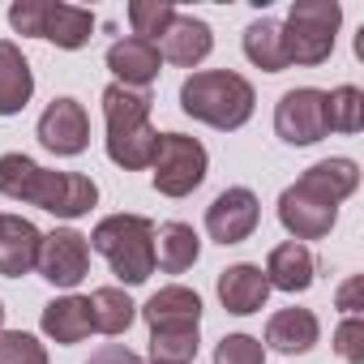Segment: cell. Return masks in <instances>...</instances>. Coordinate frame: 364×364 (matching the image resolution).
I'll list each match as a JSON object with an SVG mask.
<instances>
[{"label":"cell","mask_w":364,"mask_h":364,"mask_svg":"<svg viewBox=\"0 0 364 364\" xmlns=\"http://www.w3.org/2000/svg\"><path fill=\"white\" fill-rule=\"evenodd\" d=\"M0 198L39 206L56 219H82L99 202V185L82 171H48L26 154H0Z\"/></svg>","instance_id":"obj_1"},{"label":"cell","mask_w":364,"mask_h":364,"mask_svg":"<svg viewBox=\"0 0 364 364\" xmlns=\"http://www.w3.org/2000/svg\"><path fill=\"white\" fill-rule=\"evenodd\" d=\"M253 103H257V95H253L249 77H240L232 69H202V73L185 77V86H180L185 116H193L210 129H223V133L249 124Z\"/></svg>","instance_id":"obj_2"},{"label":"cell","mask_w":364,"mask_h":364,"mask_svg":"<svg viewBox=\"0 0 364 364\" xmlns=\"http://www.w3.org/2000/svg\"><path fill=\"white\" fill-rule=\"evenodd\" d=\"M86 240L95 253L107 257L112 274L124 287H137L154 274V223L146 215H107Z\"/></svg>","instance_id":"obj_3"},{"label":"cell","mask_w":364,"mask_h":364,"mask_svg":"<svg viewBox=\"0 0 364 364\" xmlns=\"http://www.w3.org/2000/svg\"><path fill=\"white\" fill-rule=\"evenodd\" d=\"M338 22H343L338 0H296L287 22H283L287 65H321V60H330Z\"/></svg>","instance_id":"obj_4"},{"label":"cell","mask_w":364,"mask_h":364,"mask_svg":"<svg viewBox=\"0 0 364 364\" xmlns=\"http://www.w3.org/2000/svg\"><path fill=\"white\" fill-rule=\"evenodd\" d=\"M9 26L18 35H31V39H48L65 52H77L90 43V31H95V14L90 9H77V5H52V0H18L9 9Z\"/></svg>","instance_id":"obj_5"},{"label":"cell","mask_w":364,"mask_h":364,"mask_svg":"<svg viewBox=\"0 0 364 364\" xmlns=\"http://www.w3.org/2000/svg\"><path fill=\"white\" fill-rule=\"evenodd\" d=\"M206 146L189 133H159L154 159H150V180L163 198H189L206 180Z\"/></svg>","instance_id":"obj_6"},{"label":"cell","mask_w":364,"mask_h":364,"mask_svg":"<svg viewBox=\"0 0 364 364\" xmlns=\"http://www.w3.org/2000/svg\"><path fill=\"white\" fill-rule=\"evenodd\" d=\"M274 133L287 146H313L326 137V90L317 86H296L279 99L274 107Z\"/></svg>","instance_id":"obj_7"},{"label":"cell","mask_w":364,"mask_h":364,"mask_svg":"<svg viewBox=\"0 0 364 364\" xmlns=\"http://www.w3.org/2000/svg\"><path fill=\"white\" fill-rule=\"evenodd\" d=\"M35 270L52 283V287H77L90 274V240L73 228H56L43 236L39 245V262Z\"/></svg>","instance_id":"obj_8"},{"label":"cell","mask_w":364,"mask_h":364,"mask_svg":"<svg viewBox=\"0 0 364 364\" xmlns=\"http://www.w3.org/2000/svg\"><path fill=\"white\" fill-rule=\"evenodd\" d=\"M279 223H283V228L291 232V240H300V245H304V240H321V236H330V228L338 223V206L296 180V185L283 189V198H279Z\"/></svg>","instance_id":"obj_9"},{"label":"cell","mask_w":364,"mask_h":364,"mask_svg":"<svg viewBox=\"0 0 364 364\" xmlns=\"http://www.w3.org/2000/svg\"><path fill=\"white\" fill-rule=\"evenodd\" d=\"M262 223V202L253 189L236 185V189H223L210 206H206V232L215 245H240L257 232Z\"/></svg>","instance_id":"obj_10"},{"label":"cell","mask_w":364,"mask_h":364,"mask_svg":"<svg viewBox=\"0 0 364 364\" xmlns=\"http://www.w3.org/2000/svg\"><path fill=\"white\" fill-rule=\"evenodd\" d=\"M39 141L52 154H60V159L82 154L90 146V116H86V107L77 99H69V95L65 99H52L48 112L39 116Z\"/></svg>","instance_id":"obj_11"},{"label":"cell","mask_w":364,"mask_h":364,"mask_svg":"<svg viewBox=\"0 0 364 364\" xmlns=\"http://www.w3.org/2000/svg\"><path fill=\"white\" fill-rule=\"evenodd\" d=\"M107 69L116 73L120 86H129V90H146V86L163 73L159 43H146V39H137V35L116 39V43L107 48Z\"/></svg>","instance_id":"obj_12"},{"label":"cell","mask_w":364,"mask_h":364,"mask_svg":"<svg viewBox=\"0 0 364 364\" xmlns=\"http://www.w3.org/2000/svg\"><path fill=\"white\" fill-rule=\"evenodd\" d=\"M39 245H43V232L31 219L0 215V274H5V279L31 274L35 262H39Z\"/></svg>","instance_id":"obj_13"},{"label":"cell","mask_w":364,"mask_h":364,"mask_svg":"<svg viewBox=\"0 0 364 364\" xmlns=\"http://www.w3.org/2000/svg\"><path fill=\"white\" fill-rule=\"evenodd\" d=\"M219 300L228 313L236 317H249V313H262L266 300H270V283H266V270L253 266V262H236L219 274Z\"/></svg>","instance_id":"obj_14"},{"label":"cell","mask_w":364,"mask_h":364,"mask_svg":"<svg viewBox=\"0 0 364 364\" xmlns=\"http://www.w3.org/2000/svg\"><path fill=\"white\" fill-rule=\"evenodd\" d=\"M210 48H215V31L202 18H189V14H176V22L159 39V56L171 60V65H180V69L202 65L210 56Z\"/></svg>","instance_id":"obj_15"},{"label":"cell","mask_w":364,"mask_h":364,"mask_svg":"<svg viewBox=\"0 0 364 364\" xmlns=\"http://www.w3.org/2000/svg\"><path fill=\"white\" fill-rule=\"evenodd\" d=\"M150 112H154V99L146 90H129L120 82H112L103 90V120H107V137H124V133H137L150 124Z\"/></svg>","instance_id":"obj_16"},{"label":"cell","mask_w":364,"mask_h":364,"mask_svg":"<svg viewBox=\"0 0 364 364\" xmlns=\"http://www.w3.org/2000/svg\"><path fill=\"white\" fill-rule=\"evenodd\" d=\"M35 95V73L31 60L22 56L18 43L0 39V116H18Z\"/></svg>","instance_id":"obj_17"},{"label":"cell","mask_w":364,"mask_h":364,"mask_svg":"<svg viewBox=\"0 0 364 364\" xmlns=\"http://www.w3.org/2000/svg\"><path fill=\"white\" fill-rule=\"evenodd\" d=\"M198 257H202V240L189 223L171 219V223L154 228V266L163 274H185Z\"/></svg>","instance_id":"obj_18"},{"label":"cell","mask_w":364,"mask_h":364,"mask_svg":"<svg viewBox=\"0 0 364 364\" xmlns=\"http://www.w3.org/2000/svg\"><path fill=\"white\" fill-rule=\"evenodd\" d=\"M313 253L300 245V240H287V245H274L270 257H266V283L279 287V291H309L313 283Z\"/></svg>","instance_id":"obj_19"},{"label":"cell","mask_w":364,"mask_h":364,"mask_svg":"<svg viewBox=\"0 0 364 364\" xmlns=\"http://www.w3.org/2000/svg\"><path fill=\"white\" fill-rule=\"evenodd\" d=\"M90 304H86V296H60V300H52L48 309H43V334L52 338V343H60V347H77V343H86L90 338Z\"/></svg>","instance_id":"obj_20"},{"label":"cell","mask_w":364,"mask_h":364,"mask_svg":"<svg viewBox=\"0 0 364 364\" xmlns=\"http://www.w3.org/2000/svg\"><path fill=\"white\" fill-rule=\"evenodd\" d=\"M317 334H321V326H317V317H313L309 309H279V313L266 321V343H270L274 351H283V355H304V351H313Z\"/></svg>","instance_id":"obj_21"},{"label":"cell","mask_w":364,"mask_h":364,"mask_svg":"<svg viewBox=\"0 0 364 364\" xmlns=\"http://www.w3.org/2000/svg\"><path fill=\"white\" fill-rule=\"evenodd\" d=\"M141 317L150 326H202V296L189 291V287H159L146 304H141Z\"/></svg>","instance_id":"obj_22"},{"label":"cell","mask_w":364,"mask_h":364,"mask_svg":"<svg viewBox=\"0 0 364 364\" xmlns=\"http://www.w3.org/2000/svg\"><path fill=\"white\" fill-rule=\"evenodd\" d=\"M300 185H309L313 193H321V198H330L338 206L343 198H351L360 189V167L351 159H321L300 176Z\"/></svg>","instance_id":"obj_23"},{"label":"cell","mask_w":364,"mask_h":364,"mask_svg":"<svg viewBox=\"0 0 364 364\" xmlns=\"http://www.w3.org/2000/svg\"><path fill=\"white\" fill-rule=\"evenodd\" d=\"M86 304H90V326L99 334H124L137 317V304L129 300L124 287H95L86 296Z\"/></svg>","instance_id":"obj_24"},{"label":"cell","mask_w":364,"mask_h":364,"mask_svg":"<svg viewBox=\"0 0 364 364\" xmlns=\"http://www.w3.org/2000/svg\"><path fill=\"white\" fill-rule=\"evenodd\" d=\"M245 56L266 69V73H283L287 69V52H283V26L274 18H257L245 26Z\"/></svg>","instance_id":"obj_25"},{"label":"cell","mask_w":364,"mask_h":364,"mask_svg":"<svg viewBox=\"0 0 364 364\" xmlns=\"http://www.w3.org/2000/svg\"><path fill=\"white\" fill-rule=\"evenodd\" d=\"M198 326H150V364H193Z\"/></svg>","instance_id":"obj_26"},{"label":"cell","mask_w":364,"mask_h":364,"mask_svg":"<svg viewBox=\"0 0 364 364\" xmlns=\"http://www.w3.org/2000/svg\"><path fill=\"white\" fill-rule=\"evenodd\" d=\"M364 129V90L338 86L326 95V133H360Z\"/></svg>","instance_id":"obj_27"},{"label":"cell","mask_w":364,"mask_h":364,"mask_svg":"<svg viewBox=\"0 0 364 364\" xmlns=\"http://www.w3.org/2000/svg\"><path fill=\"white\" fill-rule=\"evenodd\" d=\"M154 141H159V133H154L150 124L137 129V133H124V137H107V159H112L116 167H124V171L150 167V159H154Z\"/></svg>","instance_id":"obj_28"},{"label":"cell","mask_w":364,"mask_h":364,"mask_svg":"<svg viewBox=\"0 0 364 364\" xmlns=\"http://www.w3.org/2000/svg\"><path fill=\"white\" fill-rule=\"evenodd\" d=\"M129 22H133L137 39L159 43L167 35V26L176 22V5H167V0H133V5H129Z\"/></svg>","instance_id":"obj_29"},{"label":"cell","mask_w":364,"mask_h":364,"mask_svg":"<svg viewBox=\"0 0 364 364\" xmlns=\"http://www.w3.org/2000/svg\"><path fill=\"white\" fill-rule=\"evenodd\" d=\"M0 364H48V347L26 330H0Z\"/></svg>","instance_id":"obj_30"},{"label":"cell","mask_w":364,"mask_h":364,"mask_svg":"<svg viewBox=\"0 0 364 364\" xmlns=\"http://www.w3.org/2000/svg\"><path fill=\"white\" fill-rule=\"evenodd\" d=\"M215 364H266V347L253 334H228L215 347Z\"/></svg>","instance_id":"obj_31"},{"label":"cell","mask_w":364,"mask_h":364,"mask_svg":"<svg viewBox=\"0 0 364 364\" xmlns=\"http://www.w3.org/2000/svg\"><path fill=\"white\" fill-rule=\"evenodd\" d=\"M334 351H338L347 364H364V321H360V317L338 321V330H334Z\"/></svg>","instance_id":"obj_32"},{"label":"cell","mask_w":364,"mask_h":364,"mask_svg":"<svg viewBox=\"0 0 364 364\" xmlns=\"http://www.w3.org/2000/svg\"><path fill=\"white\" fill-rule=\"evenodd\" d=\"M86 364H141V360H137V351H129L124 343H103Z\"/></svg>","instance_id":"obj_33"},{"label":"cell","mask_w":364,"mask_h":364,"mask_svg":"<svg viewBox=\"0 0 364 364\" xmlns=\"http://www.w3.org/2000/svg\"><path fill=\"white\" fill-rule=\"evenodd\" d=\"M338 309H347V317H355V309H360V274L343 283V291H338Z\"/></svg>","instance_id":"obj_34"},{"label":"cell","mask_w":364,"mask_h":364,"mask_svg":"<svg viewBox=\"0 0 364 364\" xmlns=\"http://www.w3.org/2000/svg\"><path fill=\"white\" fill-rule=\"evenodd\" d=\"M0 326H5V304H0Z\"/></svg>","instance_id":"obj_35"}]
</instances>
